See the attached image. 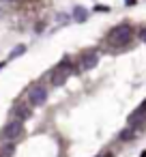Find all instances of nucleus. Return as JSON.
Masks as SVG:
<instances>
[{
	"label": "nucleus",
	"instance_id": "obj_10",
	"mask_svg": "<svg viewBox=\"0 0 146 157\" xmlns=\"http://www.w3.org/2000/svg\"><path fill=\"white\" fill-rule=\"evenodd\" d=\"M75 17H77L80 22H84V20H86V11H84V9H75Z\"/></svg>",
	"mask_w": 146,
	"mask_h": 157
},
{
	"label": "nucleus",
	"instance_id": "obj_5",
	"mask_svg": "<svg viewBox=\"0 0 146 157\" xmlns=\"http://www.w3.org/2000/svg\"><path fill=\"white\" fill-rule=\"evenodd\" d=\"M69 69H62V67H58L56 71H54V78H52V84L54 86H60V84H65L67 82V78H69Z\"/></svg>",
	"mask_w": 146,
	"mask_h": 157
},
{
	"label": "nucleus",
	"instance_id": "obj_11",
	"mask_svg": "<svg viewBox=\"0 0 146 157\" xmlns=\"http://www.w3.org/2000/svg\"><path fill=\"white\" fill-rule=\"evenodd\" d=\"M24 50H26V48H24V45H20V48H15V50H13V52H11V58H15V56H17V54H22V52H24Z\"/></svg>",
	"mask_w": 146,
	"mask_h": 157
},
{
	"label": "nucleus",
	"instance_id": "obj_2",
	"mask_svg": "<svg viewBox=\"0 0 146 157\" xmlns=\"http://www.w3.org/2000/svg\"><path fill=\"white\" fill-rule=\"evenodd\" d=\"M45 99H47L45 86H32V88L28 90V101H30L32 105H41V103H45Z\"/></svg>",
	"mask_w": 146,
	"mask_h": 157
},
{
	"label": "nucleus",
	"instance_id": "obj_14",
	"mask_svg": "<svg viewBox=\"0 0 146 157\" xmlns=\"http://www.w3.org/2000/svg\"><path fill=\"white\" fill-rule=\"evenodd\" d=\"M0 69H2V63H0Z\"/></svg>",
	"mask_w": 146,
	"mask_h": 157
},
{
	"label": "nucleus",
	"instance_id": "obj_12",
	"mask_svg": "<svg viewBox=\"0 0 146 157\" xmlns=\"http://www.w3.org/2000/svg\"><path fill=\"white\" fill-rule=\"evenodd\" d=\"M140 41H144V43H146V28L140 33Z\"/></svg>",
	"mask_w": 146,
	"mask_h": 157
},
{
	"label": "nucleus",
	"instance_id": "obj_8",
	"mask_svg": "<svg viewBox=\"0 0 146 157\" xmlns=\"http://www.w3.org/2000/svg\"><path fill=\"white\" fill-rule=\"evenodd\" d=\"M15 153V144L13 142H9V144H5V148H2V155H0V157H11Z\"/></svg>",
	"mask_w": 146,
	"mask_h": 157
},
{
	"label": "nucleus",
	"instance_id": "obj_3",
	"mask_svg": "<svg viewBox=\"0 0 146 157\" xmlns=\"http://www.w3.org/2000/svg\"><path fill=\"white\" fill-rule=\"evenodd\" d=\"M20 133H22V123H20V121H11V123L2 129V136H5L7 140H11V142H13Z\"/></svg>",
	"mask_w": 146,
	"mask_h": 157
},
{
	"label": "nucleus",
	"instance_id": "obj_6",
	"mask_svg": "<svg viewBox=\"0 0 146 157\" xmlns=\"http://www.w3.org/2000/svg\"><path fill=\"white\" fill-rule=\"evenodd\" d=\"M15 114H17V121L22 123L24 118L30 116V110H28V105H17V108H15Z\"/></svg>",
	"mask_w": 146,
	"mask_h": 157
},
{
	"label": "nucleus",
	"instance_id": "obj_1",
	"mask_svg": "<svg viewBox=\"0 0 146 157\" xmlns=\"http://www.w3.org/2000/svg\"><path fill=\"white\" fill-rule=\"evenodd\" d=\"M110 41L114 45H125L131 41V26L129 24H118L112 33H110Z\"/></svg>",
	"mask_w": 146,
	"mask_h": 157
},
{
	"label": "nucleus",
	"instance_id": "obj_9",
	"mask_svg": "<svg viewBox=\"0 0 146 157\" xmlns=\"http://www.w3.org/2000/svg\"><path fill=\"white\" fill-rule=\"evenodd\" d=\"M135 138V131L129 127V129H125V131H120V140H133Z\"/></svg>",
	"mask_w": 146,
	"mask_h": 157
},
{
	"label": "nucleus",
	"instance_id": "obj_15",
	"mask_svg": "<svg viewBox=\"0 0 146 157\" xmlns=\"http://www.w3.org/2000/svg\"><path fill=\"white\" fill-rule=\"evenodd\" d=\"M5 2H9V0H5Z\"/></svg>",
	"mask_w": 146,
	"mask_h": 157
},
{
	"label": "nucleus",
	"instance_id": "obj_4",
	"mask_svg": "<svg viewBox=\"0 0 146 157\" xmlns=\"http://www.w3.org/2000/svg\"><path fill=\"white\" fill-rule=\"evenodd\" d=\"M97 60H99V54H97V52H86L80 67H82V69H92V67L97 65Z\"/></svg>",
	"mask_w": 146,
	"mask_h": 157
},
{
	"label": "nucleus",
	"instance_id": "obj_7",
	"mask_svg": "<svg viewBox=\"0 0 146 157\" xmlns=\"http://www.w3.org/2000/svg\"><path fill=\"white\" fill-rule=\"evenodd\" d=\"M142 121H144V112H140V110H135V112H133V114L129 116V125H131V127L140 125Z\"/></svg>",
	"mask_w": 146,
	"mask_h": 157
},
{
	"label": "nucleus",
	"instance_id": "obj_13",
	"mask_svg": "<svg viewBox=\"0 0 146 157\" xmlns=\"http://www.w3.org/2000/svg\"><path fill=\"white\" fill-rule=\"evenodd\" d=\"M101 157H114V155H112V153H105V155H101Z\"/></svg>",
	"mask_w": 146,
	"mask_h": 157
}]
</instances>
